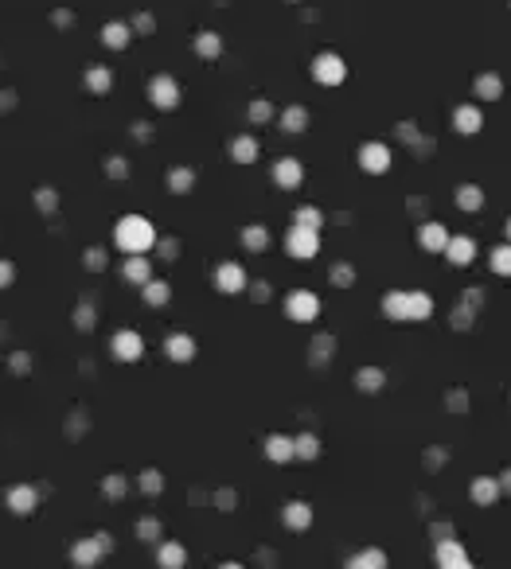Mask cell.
<instances>
[{"label":"cell","instance_id":"obj_9","mask_svg":"<svg viewBox=\"0 0 511 569\" xmlns=\"http://www.w3.org/2000/svg\"><path fill=\"white\" fill-rule=\"evenodd\" d=\"M274 184L285 187V192L301 187V184H304V164L296 160V156H282V160L274 164Z\"/></svg>","mask_w":511,"mask_h":569},{"label":"cell","instance_id":"obj_44","mask_svg":"<svg viewBox=\"0 0 511 569\" xmlns=\"http://www.w3.org/2000/svg\"><path fill=\"white\" fill-rule=\"evenodd\" d=\"M156 531H160L156 518H141V523H137V534H141V538H156Z\"/></svg>","mask_w":511,"mask_h":569},{"label":"cell","instance_id":"obj_48","mask_svg":"<svg viewBox=\"0 0 511 569\" xmlns=\"http://www.w3.org/2000/svg\"><path fill=\"white\" fill-rule=\"evenodd\" d=\"M500 488H504V496H511V468H504V476H500Z\"/></svg>","mask_w":511,"mask_h":569},{"label":"cell","instance_id":"obj_22","mask_svg":"<svg viewBox=\"0 0 511 569\" xmlns=\"http://www.w3.org/2000/svg\"><path fill=\"white\" fill-rule=\"evenodd\" d=\"M164 351H168V359L176 362H187L195 355V340L192 335H168V343H164Z\"/></svg>","mask_w":511,"mask_h":569},{"label":"cell","instance_id":"obj_31","mask_svg":"<svg viewBox=\"0 0 511 569\" xmlns=\"http://www.w3.org/2000/svg\"><path fill=\"white\" fill-rule=\"evenodd\" d=\"M86 86L94 90V94H105V90L113 86V74L105 71V67H90V71H86Z\"/></svg>","mask_w":511,"mask_h":569},{"label":"cell","instance_id":"obj_23","mask_svg":"<svg viewBox=\"0 0 511 569\" xmlns=\"http://www.w3.org/2000/svg\"><path fill=\"white\" fill-rule=\"evenodd\" d=\"M156 562H160V569H184L187 562V550L180 546V542H164L160 554H156Z\"/></svg>","mask_w":511,"mask_h":569},{"label":"cell","instance_id":"obj_17","mask_svg":"<svg viewBox=\"0 0 511 569\" xmlns=\"http://www.w3.org/2000/svg\"><path fill=\"white\" fill-rule=\"evenodd\" d=\"M473 90H476V98H484V102H500V98H504V78H500L496 71H484V74H476Z\"/></svg>","mask_w":511,"mask_h":569},{"label":"cell","instance_id":"obj_16","mask_svg":"<svg viewBox=\"0 0 511 569\" xmlns=\"http://www.w3.org/2000/svg\"><path fill=\"white\" fill-rule=\"evenodd\" d=\"M121 273H125V281H133V285H148L153 281V261L145 258V254H129L125 258V266H121Z\"/></svg>","mask_w":511,"mask_h":569},{"label":"cell","instance_id":"obj_38","mask_svg":"<svg viewBox=\"0 0 511 569\" xmlns=\"http://www.w3.org/2000/svg\"><path fill=\"white\" fill-rule=\"evenodd\" d=\"M332 281L340 288H348L351 281H356V269H351V266H332Z\"/></svg>","mask_w":511,"mask_h":569},{"label":"cell","instance_id":"obj_14","mask_svg":"<svg viewBox=\"0 0 511 569\" xmlns=\"http://www.w3.org/2000/svg\"><path fill=\"white\" fill-rule=\"evenodd\" d=\"M215 285H219V293H242L246 288V269L238 266V261H227V266L215 269Z\"/></svg>","mask_w":511,"mask_h":569},{"label":"cell","instance_id":"obj_6","mask_svg":"<svg viewBox=\"0 0 511 569\" xmlns=\"http://www.w3.org/2000/svg\"><path fill=\"white\" fill-rule=\"evenodd\" d=\"M113 550V542H110V534H94V538H82V542H74V550H71V558H74V565H82V569H90L98 562L102 554H110Z\"/></svg>","mask_w":511,"mask_h":569},{"label":"cell","instance_id":"obj_34","mask_svg":"<svg viewBox=\"0 0 511 569\" xmlns=\"http://www.w3.org/2000/svg\"><path fill=\"white\" fill-rule=\"evenodd\" d=\"M168 296H172V288L164 285V281H148V285H145V301L153 304V308H160V304H168Z\"/></svg>","mask_w":511,"mask_h":569},{"label":"cell","instance_id":"obj_39","mask_svg":"<svg viewBox=\"0 0 511 569\" xmlns=\"http://www.w3.org/2000/svg\"><path fill=\"white\" fill-rule=\"evenodd\" d=\"M438 569H476V565L468 562V554H453V558H441Z\"/></svg>","mask_w":511,"mask_h":569},{"label":"cell","instance_id":"obj_37","mask_svg":"<svg viewBox=\"0 0 511 569\" xmlns=\"http://www.w3.org/2000/svg\"><path fill=\"white\" fill-rule=\"evenodd\" d=\"M293 222H301V226H312V230H320V222H324V214H320L316 207H296Z\"/></svg>","mask_w":511,"mask_h":569},{"label":"cell","instance_id":"obj_30","mask_svg":"<svg viewBox=\"0 0 511 569\" xmlns=\"http://www.w3.org/2000/svg\"><path fill=\"white\" fill-rule=\"evenodd\" d=\"M242 246H246V250H254V254L266 250V246H269V230L266 226H246L242 230Z\"/></svg>","mask_w":511,"mask_h":569},{"label":"cell","instance_id":"obj_47","mask_svg":"<svg viewBox=\"0 0 511 569\" xmlns=\"http://www.w3.org/2000/svg\"><path fill=\"white\" fill-rule=\"evenodd\" d=\"M86 261H90V266H94V269H102V266H105L102 250H90V258H86Z\"/></svg>","mask_w":511,"mask_h":569},{"label":"cell","instance_id":"obj_8","mask_svg":"<svg viewBox=\"0 0 511 569\" xmlns=\"http://www.w3.org/2000/svg\"><path fill=\"white\" fill-rule=\"evenodd\" d=\"M148 98H153L156 110H176L180 105V82L172 78V74H156V78L148 82Z\"/></svg>","mask_w":511,"mask_h":569},{"label":"cell","instance_id":"obj_13","mask_svg":"<svg viewBox=\"0 0 511 569\" xmlns=\"http://www.w3.org/2000/svg\"><path fill=\"white\" fill-rule=\"evenodd\" d=\"M453 129L457 133H465V137H476L484 129V113H480V105H457L453 110Z\"/></svg>","mask_w":511,"mask_h":569},{"label":"cell","instance_id":"obj_32","mask_svg":"<svg viewBox=\"0 0 511 569\" xmlns=\"http://www.w3.org/2000/svg\"><path fill=\"white\" fill-rule=\"evenodd\" d=\"M192 184H195V172L192 168H172L168 172V187H172V192L184 195V192H192Z\"/></svg>","mask_w":511,"mask_h":569},{"label":"cell","instance_id":"obj_46","mask_svg":"<svg viewBox=\"0 0 511 569\" xmlns=\"http://www.w3.org/2000/svg\"><path fill=\"white\" fill-rule=\"evenodd\" d=\"M8 281H12V266H8V261H0V288H4Z\"/></svg>","mask_w":511,"mask_h":569},{"label":"cell","instance_id":"obj_21","mask_svg":"<svg viewBox=\"0 0 511 569\" xmlns=\"http://www.w3.org/2000/svg\"><path fill=\"white\" fill-rule=\"evenodd\" d=\"M285 526H289V531H309L312 526V507L309 503H289V507H285Z\"/></svg>","mask_w":511,"mask_h":569},{"label":"cell","instance_id":"obj_35","mask_svg":"<svg viewBox=\"0 0 511 569\" xmlns=\"http://www.w3.org/2000/svg\"><path fill=\"white\" fill-rule=\"evenodd\" d=\"M269 118H274V102H269V98H254L250 102V121L262 125V121H269Z\"/></svg>","mask_w":511,"mask_h":569},{"label":"cell","instance_id":"obj_36","mask_svg":"<svg viewBox=\"0 0 511 569\" xmlns=\"http://www.w3.org/2000/svg\"><path fill=\"white\" fill-rule=\"evenodd\" d=\"M293 441H296V456H304V460L320 456V441L312 433H301V437H293Z\"/></svg>","mask_w":511,"mask_h":569},{"label":"cell","instance_id":"obj_26","mask_svg":"<svg viewBox=\"0 0 511 569\" xmlns=\"http://www.w3.org/2000/svg\"><path fill=\"white\" fill-rule=\"evenodd\" d=\"M230 156H234L238 164H254L258 160V141H254V137H234V141H230Z\"/></svg>","mask_w":511,"mask_h":569},{"label":"cell","instance_id":"obj_25","mask_svg":"<svg viewBox=\"0 0 511 569\" xmlns=\"http://www.w3.org/2000/svg\"><path fill=\"white\" fill-rule=\"evenodd\" d=\"M195 55H200V59H219L222 39L215 36V31H200V36H195Z\"/></svg>","mask_w":511,"mask_h":569},{"label":"cell","instance_id":"obj_11","mask_svg":"<svg viewBox=\"0 0 511 569\" xmlns=\"http://www.w3.org/2000/svg\"><path fill=\"white\" fill-rule=\"evenodd\" d=\"M110 348H113V359H121V362H137L145 355V340L137 332H118L110 340Z\"/></svg>","mask_w":511,"mask_h":569},{"label":"cell","instance_id":"obj_4","mask_svg":"<svg viewBox=\"0 0 511 569\" xmlns=\"http://www.w3.org/2000/svg\"><path fill=\"white\" fill-rule=\"evenodd\" d=\"M312 78H316L320 86H340V82L348 78V63H344L336 51H320L316 59H312Z\"/></svg>","mask_w":511,"mask_h":569},{"label":"cell","instance_id":"obj_45","mask_svg":"<svg viewBox=\"0 0 511 569\" xmlns=\"http://www.w3.org/2000/svg\"><path fill=\"white\" fill-rule=\"evenodd\" d=\"M105 172H110V176H125V164H121V156H113L110 168H105Z\"/></svg>","mask_w":511,"mask_h":569},{"label":"cell","instance_id":"obj_15","mask_svg":"<svg viewBox=\"0 0 511 569\" xmlns=\"http://www.w3.org/2000/svg\"><path fill=\"white\" fill-rule=\"evenodd\" d=\"M445 258H449V266H473V261H476V242H473V238H465V234L449 238Z\"/></svg>","mask_w":511,"mask_h":569},{"label":"cell","instance_id":"obj_40","mask_svg":"<svg viewBox=\"0 0 511 569\" xmlns=\"http://www.w3.org/2000/svg\"><path fill=\"white\" fill-rule=\"evenodd\" d=\"M160 488H164L160 472H145V476H141V491H148V496H156Z\"/></svg>","mask_w":511,"mask_h":569},{"label":"cell","instance_id":"obj_51","mask_svg":"<svg viewBox=\"0 0 511 569\" xmlns=\"http://www.w3.org/2000/svg\"><path fill=\"white\" fill-rule=\"evenodd\" d=\"M219 569H246V565H238V562H222Z\"/></svg>","mask_w":511,"mask_h":569},{"label":"cell","instance_id":"obj_33","mask_svg":"<svg viewBox=\"0 0 511 569\" xmlns=\"http://www.w3.org/2000/svg\"><path fill=\"white\" fill-rule=\"evenodd\" d=\"M356 382H359V390H383V382H386V375L378 367H363L356 375Z\"/></svg>","mask_w":511,"mask_h":569},{"label":"cell","instance_id":"obj_18","mask_svg":"<svg viewBox=\"0 0 511 569\" xmlns=\"http://www.w3.org/2000/svg\"><path fill=\"white\" fill-rule=\"evenodd\" d=\"M266 456H269V460H277V464H285V460H293V456H296V441H293V437L274 433V437L266 441Z\"/></svg>","mask_w":511,"mask_h":569},{"label":"cell","instance_id":"obj_10","mask_svg":"<svg viewBox=\"0 0 511 569\" xmlns=\"http://www.w3.org/2000/svg\"><path fill=\"white\" fill-rule=\"evenodd\" d=\"M449 230H445V222H422L418 226V246H422L425 254H445V246H449Z\"/></svg>","mask_w":511,"mask_h":569},{"label":"cell","instance_id":"obj_28","mask_svg":"<svg viewBox=\"0 0 511 569\" xmlns=\"http://www.w3.org/2000/svg\"><path fill=\"white\" fill-rule=\"evenodd\" d=\"M304 125H309V110H304V105H289V110L282 113V129H285V133H301Z\"/></svg>","mask_w":511,"mask_h":569},{"label":"cell","instance_id":"obj_12","mask_svg":"<svg viewBox=\"0 0 511 569\" xmlns=\"http://www.w3.org/2000/svg\"><path fill=\"white\" fill-rule=\"evenodd\" d=\"M468 496H473L476 507H492V503H500V496H504V488H500L496 476H476L473 488H468Z\"/></svg>","mask_w":511,"mask_h":569},{"label":"cell","instance_id":"obj_42","mask_svg":"<svg viewBox=\"0 0 511 569\" xmlns=\"http://www.w3.org/2000/svg\"><path fill=\"white\" fill-rule=\"evenodd\" d=\"M105 496L121 499V496H125V480H121V476H110V480H105Z\"/></svg>","mask_w":511,"mask_h":569},{"label":"cell","instance_id":"obj_43","mask_svg":"<svg viewBox=\"0 0 511 569\" xmlns=\"http://www.w3.org/2000/svg\"><path fill=\"white\" fill-rule=\"evenodd\" d=\"M480 301H484V293H480V288H468V293L460 296V304H465V308H473V312L480 308Z\"/></svg>","mask_w":511,"mask_h":569},{"label":"cell","instance_id":"obj_50","mask_svg":"<svg viewBox=\"0 0 511 569\" xmlns=\"http://www.w3.org/2000/svg\"><path fill=\"white\" fill-rule=\"evenodd\" d=\"M465 402H468V398H465V394H449V406H457V409H465Z\"/></svg>","mask_w":511,"mask_h":569},{"label":"cell","instance_id":"obj_20","mask_svg":"<svg viewBox=\"0 0 511 569\" xmlns=\"http://www.w3.org/2000/svg\"><path fill=\"white\" fill-rule=\"evenodd\" d=\"M453 199H457V207H460V211H468V214L484 207V192H480L476 184H460L457 192H453Z\"/></svg>","mask_w":511,"mask_h":569},{"label":"cell","instance_id":"obj_24","mask_svg":"<svg viewBox=\"0 0 511 569\" xmlns=\"http://www.w3.org/2000/svg\"><path fill=\"white\" fill-rule=\"evenodd\" d=\"M129 39H133V31H129V24H105L102 28V43L105 47H129Z\"/></svg>","mask_w":511,"mask_h":569},{"label":"cell","instance_id":"obj_19","mask_svg":"<svg viewBox=\"0 0 511 569\" xmlns=\"http://www.w3.org/2000/svg\"><path fill=\"white\" fill-rule=\"evenodd\" d=\"M348 569H386V554L378 546H367V550L348 558Z\"/></svg>","mask_w":511,"mask_h":569},{"label":"cell","instance_id":"obj_5","mask_svg":"<svg viewBox=\"0 0 511 569\" xmlns=\"http://www.w3.org/2000/svg\"><path fill=\"white\" fill-rule=\"evenodd\" d=\"M391 160H394L391 145H383V141L359 145V168L371 172V176H383V172H391Z\"/></svg>","mask_w":511,"mask_h":569},{"label":"cell","instance_id":"obj_27","mask_svg":"<svg viewBox=\"0 0 511 569\" xmlns=\"http://www.w3.org/2000/svg\"><path fill=\"white\" fill-rule=\"evenodd\" d=\"M488 266H492V273H496V277H511V242L496 246V250L488 254Z\"/></svg>","mask_w":511,"mask_h":569},{"label":"cell","instance_id":"obj_49","mask_svg":"<svg viewBox=\"0 0 511 569\" xmlns=\"http://www.w3.org/2000/svg\"><path fill=\"white\" fill-rule=\"evenodd\" d=\"M137 31H153V16H137Z\"/></svg>","mask_w":511,"mask_h":569},{"label":"cell","instance_id":"obj_29","mask_svg":"<svg viewBox=\"0 0 511 569\" xmlns=\"http://www.w3.org/2000/svg\"><path fill=\"white\" fill-rule=\"evenodd\" d=\"M8 507L20 511V515H28V511L36 507V491H31V488H12V491H8Z\"/></svg>","mask_w":511,"mask_h":569},{"label":"cell","instance_id":"obj_7","mask_svg":"<svg viewBox=\"0 0 511 569\" xmlns=\"http://www.w3.org/2000/svg\"><path fill=\"white\" fill-rule=\"evenodd\" d=\"M285 316L296 320V324H309V320H316V316H320V301H316V293H304V288L289 293V301H285Z\"/></svg>","mask_w":511,"mask_h":569},{"label":"cell","instance_id":"obj_3","mask_svg":"<svg viewBox=\"0 0 511 569\" xmlns=\"http://www.w3.org/2000/svg\"><path fill=\"white\" fill-rule=\"evenodd\" d=\"M285 250H289V258H296V261H309V258H316V250H320V230H312V226H301V222H293V226H289V234H285Z\"/></svg>","mask_w":511,"mask_h":569},{"label":"cell","instance_id":"obj_52","mask_svg":"<svg viewBox=\"0 0 511 569\" xmlns=\"http://www.w3.org/2000/svg\"><path fill=\"white\" fill-rule=\"evenodd\" d=\"M507 242H511V219H507Z\"/></svg>","mask_w":511,"mask_h":569},{"label":"cell","instance_id":"obj_2","mask_svg":"<svg viewBox=\"0 0 511 569\" xmlns=\"http://www.w3.org/2000/svg\"><path fill=\"white\" fill-rule=\"evenodd\" d=\"M113 242L125 254H148L156 246V226L145 214H125V219L113 226Z\"/></svg>","mask_w":511,"mask_h":569},{"label":"cell","instance_id":"obj_1","mask_svg":"<svg viewBox=\"0 0 511 569\" xmlns=\"http://www.w3.org/2000/svg\"><path fill=\"white\" fill-rule=\"evenodd\" d=\"M383 312L391 320L414 324V320H430L433 316V296L430 293H414V288H394L383 296Z\"/></svg>","mask_w":511,"mask_h":569},{"label":"cell","instance_id":"obj_41","mask_svg":"<svg viewBox=\"0 0 511 569\" xmlns=\"http://www.w3.org/2000/svg\"><path fill=\"white\" fill-rule=\"evenodd\" d=\"M473 316H476V312L465 308V304H460V308H453V328H473Z\"/></svg>","mask_w":511,"mask_h":569}]
</instances>
